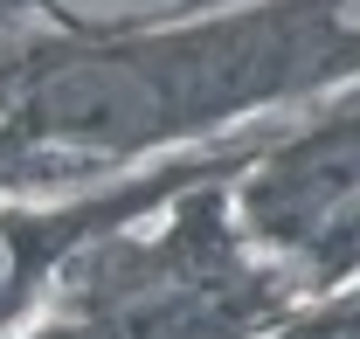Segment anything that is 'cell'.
<instances>
[{"label":"cell","instance_id":"1","mask_svg":"<svg viewBox=\"0 0 360 339\" xmlns=\"http://www.w3.org/2000/svg\"><path fill=\"white\" fill-rule=\"evenodd\" d=\"M319 49H326V35H312L291 14L229 21V28H201V35H174V42H146V49H111V56L49 70L21 104V125L56 146L125 153V146L187 132L201 118L250 104V97L284 90L319 63Z\"/></svg>","mask_w":360,"mask_h":339},{"label":"cell","instance_id":"2","mask_svg":"<svg viewBox=\"0 0 360 339\" xmlns=\"http://www.w3.org/2000/svg\"><path fill=\"white\" fill-rule=\"evenodd\" d=\"M250 222L284 250H326L360 236V125H333L277 153L250 187Z\"/></svg>","mask_w":360,"mask_h":339},{"label":"cell","instance_id":"3","mask_svg":"<svg viewBox=\"0 0 360 339\" xmlns=\"http://www.w3.org/2000/svg\"><path fill=\"white\" fill-rule=\"evenodd\" d=\"M28 263H35V256H28V236H21L14 222H0V319L14 312V298L28 291Z\"/></svg>","mask_w":360,"mask_h":339},{"label":"cell","instance_id":"4","mask_svg":"<svg viewBox=\"0 0 360 339\" xmlns=\"http://www.w3.org/2000/svg\"><path fill=\"white\" fill-rule=\"evenodd\" d=\"M0 125H7V104H0Z\"/></svg>","mask_w":360,"mask_h":339}]
</instances>
